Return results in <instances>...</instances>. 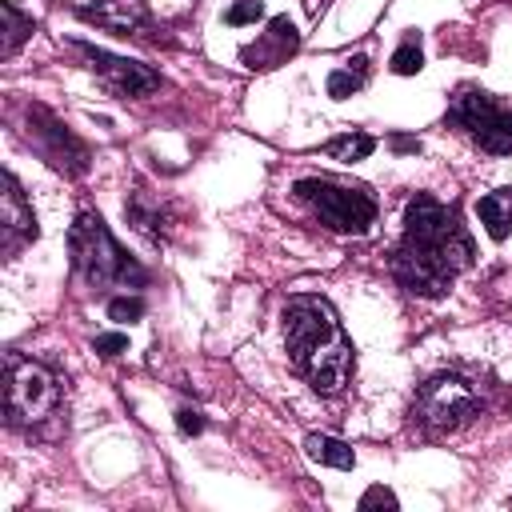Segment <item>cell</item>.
<instances>
[{
    "instance_id": "6da1fadb",
    "label": "cell",
    "mask_w": 512,
    "mask_h": 512,
    "mask_svg": "<svg viewBox=\"0 0 512 512\" xmlns=\"http://www.w3.org/2000/svg\"><path fill=\"white\" fill-rule=\"evenodd\" d=\"M472 264V236L460 216L432 196H416L404 208V240L396 248L392 272L416 296H444Z\"/></svg>"
},
{
    "instance_id": "7a4b0ae2",
    "label": "cell",
    "mask_w": 512,
    "mask_h": 512,
    "mask_svg": "<svg viewBox=\"0 0 512 512\" xmlns=\"http://www.w3.org/2000/svg\"><path fill=\"white\" fill-rule=\"evenodd\" d=\"M284 340L296 372L324 396L340 392L352 376V340L324 296H292L284 304Z\"/></svg>"
},
{
    "instance_id": "3957f363",
    "label": "cell",
    "mask_w": 512,
    "mask_h": 512,
    "mask_svg": "<svg viewBox=\"0 0 512 512\" xmlns=\"http://www.w3.org/2000/svg\"><path fill=\"white\" fill-rule=\"evenodd\" d=\"M68 252H72V268L92 284H144L148 272L112 240V232L104 228V220L96 212H80L72 232H68Z\"/></svg>"
},
{
    "instance_id": "277c9868",
    "label": "cell",
    "mask_w": 512,
    "mask_h": 512,
    "mask_svg": "<svg viewBox=\"0 0 512 512\" xmlns=\"http://www.w3.org/2000/svg\"><path fill=\"white\" fill-rule=\"evenodd\" d=\"M296 196L320 216V224H328L332 232H368V224L376 220V200L364 188L352 184H336V180H300Z\"/></svg>"
},
{
    "instance_id": "5b68a950",
    "label": "cell",
    "mask_w": 512,
    "mask_h": 512,
    "mask_svg": "<svg viewBox=\"0 0 512 512\" xmlns=\"http://www.w3.org/2000/svg\"><path fill=\"white\" fill-rule=\"evenodd\" d=\"M480 412V396L464 376L440 372L432 380L420 384L416 400H412V420L432 428V432H452L460 424H468Z\"/></svg>"
},
{
    "instance_id": "8992f818",
    "label": "cell",
    "mask_w": 512,
    "mask_h": 512,
    "mask_svg": "<svg viewBox=\"0 0 512 512\" xmlns=\"http://www.w3.org/2000/svg\"><path fill=\"white\" fill-rule=\"evenodd\" d=\"M4 384H8V424H16V428L40 424L60 400L56 376L44 364H36L28 356H16V352L4 364Z\"/></svg>"
},
{
    "instance_id": "52a82bcc",
    "label": "cell",
    "mask_w": 512,
    "mask_h": 512,
    "mask_svg": "<svg viewBox=\"0 0 512 512\" xmlns=\"http://www.w3.org/2000/svg\"><path fill=\"white\" fill-rule=\"evenodd\" d=\"M448 120L460 124L484 152L512 156V112L480 88H460L448 104Z\"/></svg>"
},
{
    "instance_id": "ba28073f",
    "label": "cell",
    "mask_w": 512,
    "mask_h": 512,
    "mask_svg": "<svg viewBox=\"0 0 512 512\" xmlns=\"http://www.w3.org/2000/svg\"><path fill=\"white\" fill-rule=\"evenodd\" d=\"M28 140L40 148V156L60 168V172H84L88 168V148L48 112V108H28Z\"/></svg>"
},
{
    "instance_id": "9c48e42d",
    "label": "cell",
    "mask_w": 512,
    "mask_h": 512,
    "mask_svg": "<svg viewBox=\"0 0 512 512\" xmlns=\"http://www.w3.org/2000/svg\"><path fill=\"white\" fill-rule=\"evenodd\" d=\"M84 60H88V68L116 92V96H144V92H152V88H160V76L148 68V64H136V60H124V56H112V52H104V48H92V44H84V40H76L72 44Z\"/></svg>"
},
{
    "instance_id": "30bf717a",
    "label": "cell",
    "mask_w": 512,
    "mask_h": 512,
    "mask_svg": "<svg viewBox=\"0 0 512 512\" xmlns=\"http://www.w3.org/2000/svg\"><path fill=\"white\" fill-rule=\"evenodd\" d=\"M76 16L96 24V28H108L116 36H128L136 28L148 24V8L144 0H72Z\"/></svg>"
},
{
    "instance_id": "8fae6325",
    "label": "cell",
    "mask_w": 512,
    "mask_h": 512,
    "mask_svg": "<svg viewBox=\"0 0 512 512\" xmlns=\"http://www.w3.org/2000/svg\"><path fill=\"white\" fill-rule=\"evenodd\" d=\"M0 232H4V252H16L20 244L36 240V232H40L12 172H4V192H0Z\"/></svg>"
},
{
    "instance_id": "7c38bea8",
    "label": "cell",
    "mask_w": 512,
    "mask_h": 512,
    "mask_svg": "<svg viewBox=\"0 0 512 512\" xmlns=\"http://www.w3.org/2000/svg\"><path fill=\"white\" fill-rule=\"evenodd\" d=\"M296 44H300V36H296L292 20H288V16H276V20L268 24V32H264L256 44H244V48H240V60H244L248 68H276V64H284V60L296 52Z\"/></svg>"
},
{
    "instance_id": "4fadbf2b",
    "label": "cell",
    "mask_w": 512,
    "mask_h": 512,
    "mask_svg": "<svg viewBox=\"0 0 512 512\" xmlns=\"http://www.w3.org/2000/svg\"><path fill=\"white\" fill-rule=\"evenodd\" d=\"M476 216L484 224V232L492 240H504L512 232V188H500V192H488L476 200Z\"/></svg>"
},
{
    "instance_id": "5bb4252c",
    "label": "cell",
    "mask_w": 512,
    "mask_h": 512,
    "mask_svg": "<svg viewBox=\"0 0 512 512\" xmlns=\"http://www.w3.org/2000/svg\"><path fill=\"white\" fill-rule=\"evenodd\" d=\"M304 452H308L316 464H328V468H352V464H356V452H352L344 440L320 436V432H312V436L304 440Z\"/></svg>"
},
{
    "instance_id": "9a60e30c",
    "label": "cell",
    "mask_w": 512,
    "mask_h": 512,
    "mask_svg": "<svg viewBox=\"0 0 512 512\" xmlns=\"http://www.w3.org/2000/svg\"><path fill=\"white\" fill-rule=\"evenodd\" d=\"M0 12H4V40H0V56H12V52L28 40V32H32V16H24L12 0H4V4H0Z\"/></svg>"
},
{
    "instance_id": "2e32d148",
    "label": "cell",
    "mask_w": 512,
    "mask_h": 512,
    "mask_svg": "<svg viewBox=\"0 0 512 512\" xmlns=\"http://www.w3.org/2000/svg\"><path fill=\"white\" fill-rule=\"evenodd\" d=\"M372 148H376V140H372V136H364V132H348V136H336V140H328V144H324V152H328L332 160H340V164L368 160V156H372Z\"/></svg>"
},
{
    "instance_id": "e0dca14e",
    "label": "cell",
    "mask_w": 512,
    "mask_h": 512,
    "mask_svg": "<svg viewBox=\"0 0 512 512\" xmlns=\"http://www.w3.org/2000/svg\"><path fill=\"white\" fill-rule=\"evenodd\" d=\"M364 56H356V60H348V68H336L332 76H328V96L332 100H344V96H352L360 84H364Z\"/></svg>"
},
{
    "instance_id": "ac0fdd59",
    "label": "cell",
    "mask_w": 512,
    "mask_h": 512,
    "mask_svg": "<svg viewBox=\"0 0 512 512\" xmlns=\"http://www.w3.org/2000/svg\"><path fill=\"white\" fill-rule=\"evenodd\" d=\"M124 212H128V220L144 232V236H152V240H160V228H164V212L160 208H148V200L136 192L132 196V204H124Z\"/></svg>"
},
{
    "instance_id": "d6986e66",
    "label": "cell",
    "mask_w": 512,
    "mask_h": 512,
    "mask_svg": "<svg viewBox=\"0 0 512 512\" xmlns=\"http://www.w3.org/2000/svg\"><path fill=\"white\" fill-rule=\"evenodd\" d=\"M424 68V52H420V36H408L396 52H392V72L396 76H416Z\"/></svg>"
},
{
    "instance_id": "ffe728a7",
    "label": "cell",
    "mask_w": 512,
    "mask_h": 512,
    "mask_svg": "<svg viewBox=\"0 0 512 512\" xmlns=\"http://www.w3.org/2000/svg\"><path fill=\"white\" fill-rule=\"evenodd\" d=\"M108 316L120 320V324H124V320L132 324V320L144 316V300H140V296H116V300H108Z\"/></svg>"
},
{
    "instance_id": "44dd1931",
    "label": "cell",
    "mask_w": 512,
    "mask_h": 512,
    "mask_svg": "<svg viewBox=\"0 0 512 512\" xmlns=\"http://www.w3.org/2000/svg\"><path fill=\"white\" fill-rule=\"evenodd\" d=\"M264 16V4L260 0H236L228 12H224V20L236 28V24H252V20H260Z\"/></svg>"
},
{
    "instance_id": "7402d4cb",
    "label": "cell",
    "mask_w": 512,
    "mask_h": 512,
    "mask_svg": "<svg viewBox=\"0 0 512 512\" xmlns=\"http://www.w3.org/2000/svg\"><path fill=\"white\" fill-rule=\"evenodd\" d=\"M92 348H96L100 356H120V352L128 348V336H124V332H104V336L92 340Z\"/></svg>"
},
{
    "instance_id": "603a6c76",
    "label": "cell",
    "mask_w": 512,
    "mask_h": 512,
    "mask_svg": "<svg viewBox=\"0 0 512 512\" xmlns=\"http://www.w3.org/2000/svg\"><path fill=\"white\" fill-rule=\"evenodd\" d=\"M176 428H180L184 436H196V432H204V416H200L196 408H180V412H176Z\"/></svg>"
},
{
    "instance_id": "cb8c5ba5",
    "label": "cell",
    "mask_w": 512,
    "mask_h": 512,
    "mask_svg": "<svg viewBox=\"0 0 512 512\" xmlns=\"http://www.w3.org/2000/svg\"><path fill=\"white\" fill-rule=\"evenodd\" d=\"M360 508H396V496L388 488H368L360 496Z\"/></svg>"
},
{
    "instance_id": "d4e9b609",
    "label": "cell",
    "mask_w": 512,
    "mask_h": 512,
    "mask_svg": "<svg viewBox=\"0 0 512 512\" xmlns=\"http://www.w3.org/2000/svg\"><path fill=\"white\" fill-rule=\"evenodd\" d=\"M392 148H396V152H416L420 140H412V136H392Z\"/></svg>"
}]
</instances>
